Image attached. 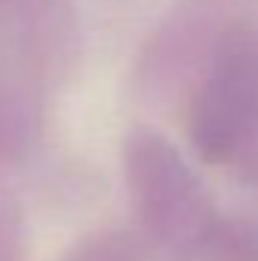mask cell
I'll return each instance as SVG.
<instances>
[{"label":"cell","instance_id":"3","mask_svg":"<svg viewBox=\"0 0 258 261\" xmlns=\"http://www.w3.org/2000/svg\"><path fill=\"white\" fill-rule=\"evenodd\" d=\"M40 130V100L15 76L0 73V164L18 158Z\"/></svg>","mask_w":258,"mask_h":261},{"label":"cell","instance_id":"1","mask_svg":"<svg viewBox=\"0 0 258 261\" xmlns=\"http://www.w3.org/2000/svg\"><path fill=\"white\" fill-rule=\"evenodd\" d=\"M258 128V67L228 58L197 91L189 137L207 161H228Z\"/></svg>","mask_w":258,"mask_h":261},{"label":"cell","instance_id":"2","mask_svg":"<svg viewBox=\"0 0 258 261\" xmlns=\"http://www.w3.org/2000/svg\"><path fill=\"white\" fill-rule=\"evenodd\" d=\"M125 170L143 219L158 231H179L194 219L200 189L164 137L146 128L131 130L125 140Z\"/></svg>","mask_w":258,"mask_h":261}]
</instances>
